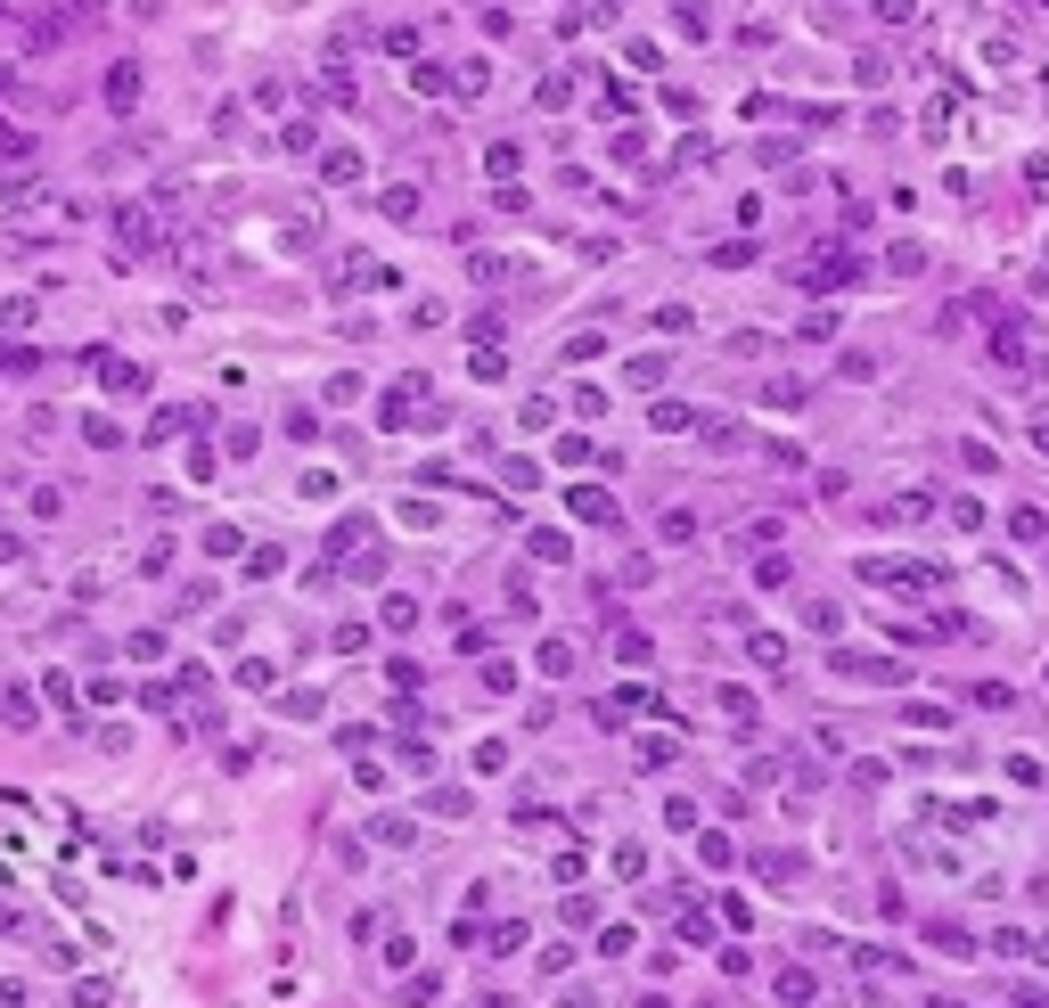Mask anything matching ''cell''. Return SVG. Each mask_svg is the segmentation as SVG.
Here are the masks:
<instances>
[{"label": "cell", "mask_w": 1049, "mask_h": 1008, "mask_svg": "<svg viewBox=\"0 0 1049 1008\" xmlns=\"http://www.w3.org/2000/svg\"><path fill=\"white\" fill-rule=\"evenodd\" d=\"M108 99H115V108H132V99H140V74L115 67V74H108Z\"/></svg>", "instance_id": "1"}, {"label": "cell", "mask_w": 1049, "mask_h": 1008, "mask_svg": "<svg viewBox=\"0 0 1049 1008\" xmlns=\"http://www.w3.org/2000/svg\"><path fill=\"white\" fill-rule=\"evenodd\" d=\"M574 509H582V517H599V525H607V517H615V500H607V492H591V485H582V492H574Z\"/></svg>", "instance_id": "2"}, {"label": "cell", "mask_w": 1049, "mask_h": 1008, "mask_svg": "<svg viewBox=\"0 0 1049 1008\" xmlns=\"http://www.w3.org/2000/svg\"><path fill=\"white\" fill-rule=\"evenodd\" d=\"M780 1000L804 1008V1000H812V976H804V968H787V976H780Z\"/></svg>", "instance_id": "3"}, {"label": "cell", "mask_w": 1049, "mask_h": 1008, "mask_svg": "<svg viewBox=\"0 0 1049 1008\" xmlns=\"http://www.w3.org/2000/svg\"><path fill=\"white\" fill-rule=\"evenodd\" d=\"M1041 451H1049V427H1041Z\"/></svg>", "instance_id": "4"}]
</instances>
